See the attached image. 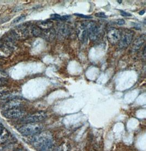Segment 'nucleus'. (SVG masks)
<instances>
[{
  "label": "nucleus",
  "instance_id": "nucleus-1",
  "mask_svg": "<svg viewBox=\"0 0 146 151\" xmlns=\"http://www.w3.org/2000/svg\"><path fill=\"white\" fill-rule=\"evenodd\" d=\"M31 142L38 151H53V137L49 132H44L35 135L32 139Z\"/></svg>",
  "mask_w": 146,
  "mask_h": 151
},
{
  "label": "nucleus",
  "instance_id": "nucleus-2",
  "mask_svg": "<svg viewBox=\"0 0 146 151\" xmlns=\"http://www.w3.org/2000/svg\"><path fill=\"white\" fill-rule=\"evenodd\" d=\"M43 128L42 125L38 123H26L21 127L18 130L19 133L24 136L35 135L40 133Z\"/></svg>",
  "mask_w": 146,
  "mask_h": 151
},
{
  "label": "nucleus",
  "instance_id": "nucleus-3",
  "mask_svg": "<svg viewBox=\"0 0 146 151\" xmlns=\"http://www.w3.org/2000/svg\"><path fill=\"white\" fill-rule=\"evenodd\" d=\"M134 36V32L131 29H125L121 32L120 40L118 42V47L123 49L128 47L132 43V40Z\"/></svg>",
  "mask_w": 146,
  "mask_h": 151
},
{
  "label": "nucleus",
  "instance_id": "nucleus-4",
  "mask_svg": "<svg viewBox=\"0 0 146 151\" xmlns=\"http://www.w3.org/2000/svg\"><path fill=\"white\" fill-rule=\"evenodd\" d=\"M90 40L95 41L98 39L100 32L99 24L95 22H90L85 25Z\"/></svg>",
  "mask_w": 146,
  "mask_h": 151
},
{
  "label": "nucleus",
  "instance_id": "nucleus-5",
  "mask_svg": "<svg viewBox=\"0 0 146 151\" xmlns=\"http://www.w3.org/2000/svg\"><path fill=\"white\" fill-rule=\"evenodd\" d=\"M25 114V111L21 109L15 108L4 110L2 112L4 117L8 119H18L22 117Z\"/></svg>",
  "mask_w": 146,
  "mask_h": 151
},
{
  "label": "nucleus",
  "instance_id": "nucleus-6",
  "mask_svg": "<svg viewBox=\"0 0 146 151\" xmlns=\"http://www.w3.org/2000/svg\"><path fill=\"white\" fill-rule=\"evenodd\" d=\"M47 117V114L44 112H37L33 114L27 116L23 118L22 122L25 123H38L43 121Z\"/></svg>",
  "mask_w": 146,
  "mask_h": 151
},
{
  "label": "nucleus",
  "instance_id": "nucleus-7",
  "mask_svg": "<svg viewBox=\"0 0 146 151\" xmlns=\"http://www.w3.org/2000/svg\"><path fill=\"white\" fill-rule=\"evenodd\" d=\"M121 31L115 27H110L107 30V37L110 43L114 45L118 43L120 40L121 37Z\"/></svg>",
  "mask_w": 146,
  "mask_h": 151
},
{
  "label": "nucleus",
  "instance_id": "nucleus-8",
  "mask_svg": "<svg viewBox=\"0 0 146 151\" xmlns=\"http://www.w3.org/2000/svg\"><path fill=\"white\" fill-rule=\"evenodd\" d=\"M22 104V101L19 98H15L7 101L2 106V109L6 110L8 109L18 108Z\"/></svg>",
  "mask_w": 146,
  "mask_h": 151
},
{
  "label": "nucleus",
  "instance_id": "nucleus-9",
  "mask_svg": "<svg viewBox=\"0 0 146 151\" xmlns=\"http://www.w3.org/2000/svg\"><path fill=\"white\" fill-rule=\"evenodd\" d=\"M55 35L56 32L55 29L51 28L46 29H42L40 37L48 41H51L55 38Z\"/></svg>",
  "mask_w": 146,
  "mask_h": 151
},
{
  "label": "nucleus",
  "instance_id": "nucleus-10",
  "mask_svg": "<svg viewBox=\"0 0 146 151\" xmlns=\"http://www.w3.org/2000/svg\"><path fill=\"white\" fill-rule=\"evenodd\" d=\"M146 35L143 34L142 35L139 36L137 38H136L132 44V49L135 51H137L143 45V44L145 43L146 40Z\"/></svg>",
  "mask_w": 146,
  "mask_h": 151
},
{
  "label": "nucleus",
  "instance_id": "nucleus-11",
  "mask_svg": "<svg viewBox=\"0 0 146 151\" xmlns=\"http://www.w3.org/2000/svg\"><path fill=\"white\" fill-rule=\"evenodd\" d=\"M88 32L85 25H81L78 32V36L80 41L82 43L86 42L88 38Z\"/></svg>",
  "mask_w": 146,
  "mask_h": 151
},
{
  "label": "nucleus",
  "instance_id": "nucleus-12",
  "mask_svg": "<svg viewBox=\"0 0 146 151\" xmlns=\"http://www.w3.org/2000/svg\"><path fill=\"white\" fill-rule=\"evenodd\" d=\"M19 97L18 94L17 95V94L9 92L8 91L0 93V100L8 101L15 98H19Z\"/></svg>",
  "mask_w": 146,
  "mask_h": 151
},
{
  "label": "nucleus",
  "instance_id": "nucleus-13",
  "mask_svg": "<svg viewBox=\"0 0 146 151\" xmlns=\"http://www.w3.org/2000/svg\"><path fill=\"white\" fill-rule=\"evenodd\" d=\"M37 26L42 29H51L53 26V22L50 20H44L37 22Z\"/></svg>",
  "mask_w": 146,
  "mask_h": 151
},
{
  "label": "nucleus",
  "instance_id": "nucleus-14",
  "mask_svg": "<svg viewBox=\"0 0 146 151\" xmlns=\"http://www.w3.org/2000/svg\"><path fill=\"white\" fill-rule=\"evenodd\" d=\"M59 34L62 37L68 36L71 33L70 29L68 26L66 25L60 26L58 29Z\"/></svg>",
  "mask_w": 146,
  "mask_h": 151
},
{
  "label": "nucleus",
  "instance_id": "nucleus-15",
  "mask_svg": "<svg viewBox=\"0 0 146 151\" xmlns=\"http://www.w3.org/2000/svg\"><path fill=\"white\" fill-rule=\"evenodd\" d=\"M9 134L7 130L4 128L0 133V144H3L7 140Z\"/></svg>",
  "mask_w": 146,
  "mask_h": 151
},
{
  "label": "nucleus",
  "instance_id": "nucleus-16",
  "mask_svg": "<svg viewBox=\"0 0 146 151\" xmlns=\"http://www.w3.org/2000/svg\"><path fill=\"white\" fill-rule=\"evenodd\" d=\"M71 17L69 15H63L61 16L60 15L54 14L51 15V19L52 20H69Z\"/></svg>",
  "mask_w": 146,
  "mask_h": 151
},
{
  "label": "nucleus",
  "instance_id": "nucleus-17",
  "mask_svg": "<svg viewBox=\"0 0 146 151\" xmlns=\"http://www.w3.org/2000/svg\"><path fill=\"white\" fill-rule=\"evenodd\" d=\"M42 29L37 26H35L32 28V33L35 37H40L42 33Z\"/></svg>",
  "mask_w": 146,
  "mask_h": 151
},
{
  "label": "nucleus",
  "instance_id": "nucleus-18",
  "mask_svg": "<svg viewBox=\"0 0 146 151\" xmlns=\"http://www.w3.org/2000/svg\"><path fill=\"white\" fill-rule=\"evenodd\" d=\"M7 74L4 71L0 70V85H2L8 78Z\"/></svg>",
  "mask_w": 146,
  "mask_h": 151
},
{
  "label": "nucleus",
  "instance_id": "nucleus-19",
  "mask_svg": "<svg viewBox=\"0 0 146 151\" xmlns=\"http://www.w3.org/2000/svg\"><path fill=\"white\" fill-rule=\"evenodd\" d=\"M25 15H20V16H19L18 17H17V18H16L15 19H14V20L12 22V23L13 24H17L18 22L24 20L25 19Z\"/></svg>",
  "mask_w": 146,
  "mask_h": 151
},
{
  "label": "nucleus",
  "instance_id": "nucleus-20",
  "mask_svg": "<svg viewBox=\"0 0 146 151\" xmlns=\"http://www.w3.org/2000/svg\"><path fill=\"white\" fill-rule=\"evenodd\" d=\"M74 15H76L77 17H79L80 18H84V19H92L93 17L91 16H89V15H85L82 14H78V13H75L74 14Z\"/></svg>",
  "mask_w": 146,
  "mask_h": 151
},
{
  "label": "nucleus",
  "instance_id": "nucleus-21",
  "mask_svg": "<svg viewBox=\"0 0 146 151\" xmlns=\"http://www.w3.org/2000/svg\"><path fill=\"white\" fill-rule=\"evenodd\" d=\"M95 16L98 17H100V18H107V16H106L105 14L104 13H102V12H99V13H96L95 14Z\"/></svg>",
  "mask_w": 146,
  "mask_h": 151
},
{
  "label": "nucleus",
  "instance_id": "nucleus-22",
  "mask_svg": "<svg viewBox=\"0 0 146 151\" xmlns=\"http://www.w3.org/2000/svg\"><path fill=\"white\" fill-rule=\"evenodd\" d=\"M56 151H66V146L62 144L57 148Z\"/></svg>",
  "mask_w": 146,
  "mask_h": 151
},
{
  "label": "nucleus",
  "instance_id": "nucleus-23",
  "mask_svg": "<svg viewBox=\"0 0 146 151\" xmlns=\"http://www.w3.org/2000/svg\"><path fill=\"white\" fill-rule=\"evenodd\" d=\"M8 91V88L4 86L3 85H0V93H4Z\"/></svg>",
  "mask_w": 146,
  "mask_h": 151
},
{
  "label": "nucleus",
  "instance_id": "nucleus-24",
  "mask_svg": "<svg viewBox=\"0 0 146 151\" xmlns=\"http://www.w3.org/2000/svg\"><path fill=\"white\" fill-rule=\"evenodd\" d=\"M121 14L123 17H131L132 16V14H130V13H127V12H124V11H121Z\"/></svg>",
  "mask_w": 146,
  "mask_h": 151
},
{
  "label": "nucleus",
  "instance_id": "nucleus-25",
  "mask_svg": "<svg viewBox=\"0 0 146 151\" xmlns=\"http://www.w3.org/2000/svg\"><path fill=\"white\" fill-rule=\"evenodd\" d=\"M125 20H123V19L118 20L117 22V24L118 25H123L125 24Z\"/></svg>",
  "mask_w": 146,
  "mask_h": 151
},
{
  "label": "nucleus",
  "instance_id": "nucleus-26",
  "mask_svg": "<svg viewBox=\"0 0 146 151\" xmlns=\"http://www.w3.org/2000/svg\"><path fill=\"white\" fill-rule=\"evenodd\" d=\"M4 128V126L2 125V124L1 123H0V133H1V132L2 131V130H3Z\"/></svg>",
  "mask_w": 146,
  "mask_h": 151
},
{
  "label": "nucleus",
  "instance_id": "nucleus-27",
  "mask_svg": "<svg viewBox=\"0 0 146 151\" xmlns=\"http://www.w3.org/2000/svg\"><path fill=\"white\" fill-rule=\"evenodd\" d=\"M145 13V11H144V10L140 11V12H139V15H143Z\"/></svg>",
  "mask_w": 146,
  "mask_h": 151
},
{
  "label": "nucleus",
  "instance_id": "nucleus-28",
  "mask_svg": "<svg viewBox=\"0 0 146 151\" xmlns=\"http://www.w3.org/2000/svg\"><path fill=\"white\" fill-rule=\"evenodd\" d=\"M143 55L144 56H146V47H144V49H143Z\"/></svg>",
  "mask_w": 146,
  "mask_h": 151
},
{
  "label": "nucleus",
  "instance_id": "nucleus-29",
  "mask_svg": "<svg viewBox=\"0 0 146 151\" xmlns=\"http://www.w3.org/2000/svg\"><path fill=\"white\" fill-rule=\"evenodd\" d=\"M24 151L23 149H17V150H15L14 151Z\"/></svg>",
  "mask_w": 146,
  "mask_h": 151
},
{
  "label": "nucleus",
  "instance_id": "nucleus-30",
  "mask_svg": "<svg viewBox=\"0 0 146 151\" xmlns=\"http://www.w3.org/2000/svg\"><path fill=\"white\" fill-rule=\"evenodd\" d=\"M117 2H118L119 4H121L122 1H117Z\"/></svg>",
  "mask_w": 146,
  "mask_h": 151
}]
</instances>
